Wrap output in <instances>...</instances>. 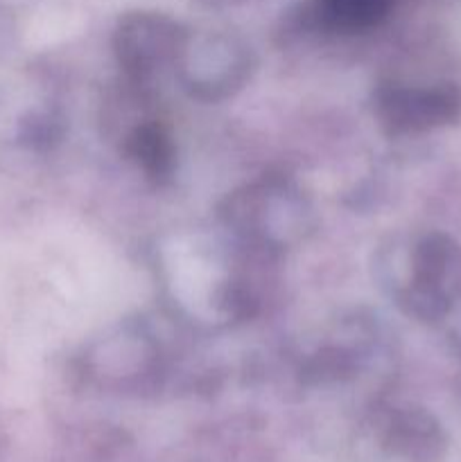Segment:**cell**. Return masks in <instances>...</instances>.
I'll list each match as a JSON object with an SVG mask.
<instances>
[{"label": "cell", "instance_id": "obj_5", "mask_svg": "<svg viewBox=\"0 0 461 462\" xmlns=\"http://www.w3.org/2000/svg\"><path fill=\"white\" fill-rule=\"evenodd\" d=\"M391 5L393 0H321V16L330 27L357 32L382 21Z\"/></svg>", "mask_w": 461, "mask_h": 462}, {"label": "cell", "instance_id": "obj_1", "mask_svg": "<svg viewBox=\"0 0 461 462\" xmlns=\"http://www.w3.org/2000/svg\"><path fill=\"white\" fill-rule=\"evenodd\" d=\"M461 296V246L446 235H429L414 251V278L405 291L407 310L423 320H438Z\"/></svg>", "mask_w": 461, "mask_h": 462}, {"label": "cell", "instance_id": "obj_2", "mask_svg": "<svg viewBox=\"0 0 461 462\" xmlns=\"http://www.w3.org/2000/svg\"><path fill=\"white\" fill-rule=\"evenodd\" d=\"M380 116L391 131H425L450 125L461 117V90L456 86L387 88L380 93Z\"/></svg>", "mask_w": 461, "mask_h": 462}, {"label": "cell", "instance_id": "obj_4", "mask_svg": "<svg viewBox=\"0 0 461 462\" xmlns=\"http://www.w3.org/2000/svg\"><path fill=\"white\" fill-rule=\"evenodd\" d=\"M384 449L398 462H438L446 438L429 415L409 411L391 420L384 433Z\"/></svg>", "mask_w": 461, "mask_h": 462}, {"label": "cell", "instance_id": "obj_3", "mask_svg": "<svg viewBox=\"0 0 461 462\" xmlns=\"http://www.w3.org/2000/svg\"><path fill=\"white\" fill-rule=\"evenodd\" d=\"M183 50L179 25L156 14H136L125 18L118 30V57L127 70L143 77L174 59Z\"/></svg>", "mask_w": 461, "mask_h": 462}, {"label": "cell", "instance_id": "obj_6", "mask_svg": "<svg viewBox=\"0 0 461 462\" xmlns=\"http://www.w3.org/2000/svg\"><path fill=\"white\" fill-rule=\"evenodd\" d=\"M131 156L149 176H165L172 170V143L161 126H140L131 135Z\"/></svg>", "mask_w": 461, "mask_h": 462}]
</instances>
